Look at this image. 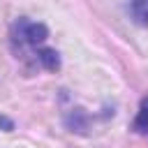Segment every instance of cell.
Instances as JSON below:
<instances>
[{
  "instance_id": "3",
  "label": "cell",
  "mask_w": 148,
  "mask_h": 148,
  "mask_svg": "<svg viewBox=\"0 0 148 148\" xmlns=\"http://www.w3.org/2000/svg\"><path fill=\"white\" fill-rule=\"evenodd\" d=\"M134 130L141 134H148V97L141 99V106H139V113L134 120Z\"/></svg>"
},
{
  "instance_id": "2",
  "label": "cell",
  "mask_w": 148,
  "mask_h": 148,
  "mask_svg": "<svg viewBox=\"0 0 148 148\" xmlns=\"http://www.w3.org/2000/svg\"><path fill=\"white\" fill-rule=\"evenodd\" d=\"M130 12L139 25H148V0H130Z\"/></svg>"
},
{
  "instance_id": "1",
  "label": "cell",
  "mask_w": 148,
  "mask_h": 148,
  "mask_svg": "<svg viewBox=\"0 0 148 148\" xmlns=\"http://www.w3.org/2000/svg\"><path fill=\"white\" fill-rule=\"evenodd\" d=\"M49 37V30L44 23H35L30 18H18L12 25V46L21 56H32V62L37 60L39 51L44 49V42Z\"/></svg>"
}]
</instances>
